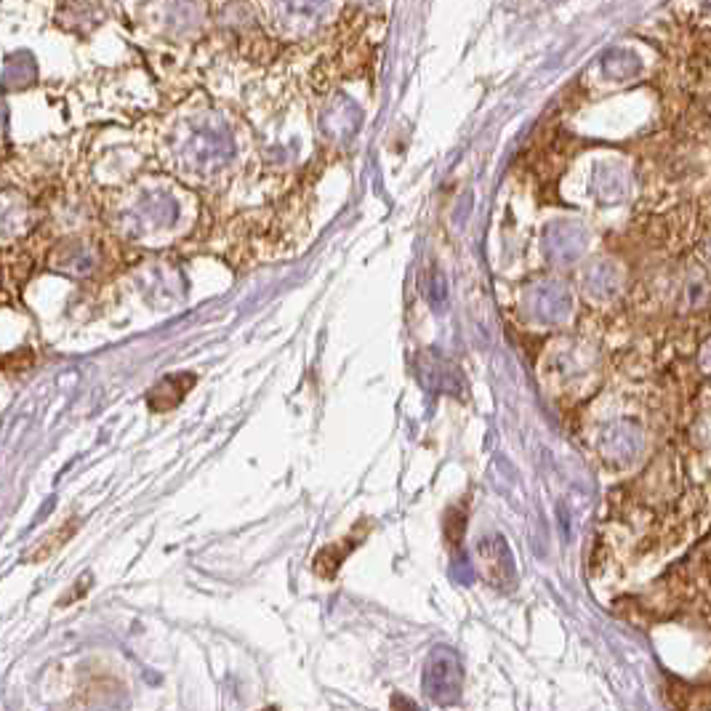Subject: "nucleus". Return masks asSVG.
<instances>
[{
	"instance_id": "7ed1b4c3",
	"label": "nucleus",
	"mask_w": 711,
	"mask_h": 711,
	"mask_svg": "<svg viewBox=\"0 0 711 711\" xmlns=\"http://www.w3.org/2000/svg\"><path fill=\"white\" fill-rule=\"evenodd\" d=\"M597 371H600V360L584 344H565L552 352L546 365V376L560 392H578L586 381L597 376Z\"/></svg>"
},
{
	"instance_id": "9b49d317",
	"label": "nucleus",
	"mask_w": 711,
	"mask_h": 711,
	"mask_svg": "<svg viewBox=\"0 0 711 711\" xmlns=\"http://www.w3.org/2000/svg\"><path fill=\"white\" fill-rule=\"evenodd\" d=\"M602 72L610 80H632L634 75L642 72V62L640 56L626 51V48H613V51L602 56Z\"/></svg>"
},
{
	"instance_id": "6e6552de",
	"label": "nucleus",
	"mask_w": 711,
	"mask_h": 711,
	"mask_svg": "<svg viewBox=\"0 0 711 711\" xmlns=\"http://www.w3.org/2000/svg\"><path fill=\"white\" fill-rule=\"evenodd\" d=\"M581 291L586 293V299L597 301V304H608L616 301L624 291V269L613 259H592L581 269Z\"/></svg>"
},
{
	"instance_id": "f03ea898",
	"label": "nucleus",
	"mask_w": 711,
	"mask_h": 711,
	"mask_svg": "<svg viewBox=\"0 0 711 711\" xmlns=\"http://www.w3.org/2000/svg\"><path fill=\"white\" fill-rule=\"evenodd\" d=\"M520 312L533 325H560L573 312V296L560 280H536L522 291Z\"/></svg>"
},
{
	"instance_id": "9d476101",
	"label": "nucleus",
	"mask_w": 711,
	"mask_h": 711,
	"mask_svg": "<svg viewBox=\"0 0 711 711\" xmlns=\"http://www.w3.org/2000/svg\"><path fill=\"white\" fill-rule=\"evenodd\" d=\"M592 192L602 203H618L626 195V176L618 166H602L592 176Z\"/></svg>"
},
{
	"instance_id": "1a4fd4ad",
	"label": "nucleus",
	"mask_w": 711,
	"mask_h": 711,
	"mask_svg": "<svg viewBox=\"0 0 711 711\" xmlns=\"http://www.w3.org/2000/svg\"><path fill=\"white\" fill-rule=\"evenodd\" d=\"M331 0H275V16L288 30H312L323 22Z\"/></svg>"
},
{
	"instance_id": "2eb2a0df",
	"label": "nucleus",
	"mask_w": 711,
	"mask_h": 711,
	"mask_svg": "<svg viewBox=\"0 0 711 711\" xmlns=\"http://www.w3.org/2000/svg\"><path fill=\"white\" fill-rule=\"evenodd\" d=\"M267 711H275V709H267Z\"/></svg>"
},
{
	"instance_id": "4468645a",
	"label": "nucleus",
	"mask_w": 711,
	"mask_h": 711,
	"mask_svg": "<svg viewBox=\"0 0 711 711\" xmlns=\"http://www.w3.org/2000/svg\"><path fill=\"white\" fill-rule=\"evenodd\" d=\"M709 253H711V243H709Z\"/></svg>"
},
{
	"instance_id": "f257e3e1",
	"label": "nucleus",
	"mask_w": 711,
	"mask_h": 711,
	"mask_svg": "<svg viewBox=\"0 0 711 711\" xmlns=\"http://www.w3.org/2000/svg\"><path fill=\"white\" fill-rule=\"evenodd\" d=\"M594 451L610 469H632L648 453V429L632 416H613L597 429Z\"/></svg>"
},
{
	"instance_id": "39448f33",
	"label": "nucleus",
	"mask_w": 711,
	"mask_h": 711,
	"mask_svg": "<svg viewBox=\"0 0 711 711\" xmlns=\"http://www.w3.org/2000/svg\"><path fill=\"white\" fill-rule=\"evenodd\" d=\"M474 560H477L474 568L482 576V581L493 589H512L517 584V565H514V557L504 536L482 538L474 549Z\"/></svg>"
},
{
	"instance_id": "423d86ee",
	"label": "nucleus",
	"mask_w": 711,
	"mask_h": 711,
	"mask_svg": "<svg viewBox=\"0 0 711 711\" xmlns=\"http://www.w3.org/2000/svg\"><path fill=\"white\" fill-rule=\"evenodd\" d=\"M586 243H589V235H586L584 224L565 219V222H552L546 227L544 237H541V251L549 264L568 267L584 256Z\"/></svg>"
},
{
	"instance_id": "ddd939ff",
	"label": "nucleus",
	"mask_w": 711,
	"mask_h": 711,
	"mask_svg": "<svg viewBox=\"0 0 711 711\" xmlns=\"http://www.w3.org/2000/svg\"><path fill=\"white\" fill-rule=\"evenodd\" d=\"M549 3H560V0H549Z\"/></svg>"
},
{
	"instance_id": "f8f14e48",
	"label": "nucleus",
	"mask_w": 711,
	"mask_h": 711,
	"mask_svg": "<svg viewBox=\"0 0 711 711\" xmlns=\"http://www.w3.org/2000/svg\"><path fill=\"white\" fill-rule=\"evenodd\" d=\"M698 363H701L704 371L711 373V336L701 344V349H698Z\"/></svg>"
},
{
	"instance_id": "20e7f679",
	"label": "nucleus",
	"mask_w": 711,
	"mask_h": 711,
	"mask_svg": "<svg viewBox=\"0 0 711 711\" xmlns=\"http://www.w3.org/2000/svg\"><path fill=\"white\" fill-rule=\"evenodd\" d=\"M461 688H464V669H461L459 653L445 645L432 650L424 666L427 696L440 706H453L461 698Z\"/></svg>"
},
{
	"instance_id": "0eeeda50",
	"label": "nucleus",
	"mask_w": 711,
	"mask_h": 711,
	"mask_svg": "<svg viewBox=\"0 0 711 711\" xmlns=\"http://www.w3.org/2000/svg\"><path fill=\"white\" fill-rule=\"evenodd\" d=\"M179 152H182L184 166L198 168V174H206L230 158V144L224 134L214 131L211 126H200L192 131L190 139H184Z\"/></svg>"
}]
</instances>
